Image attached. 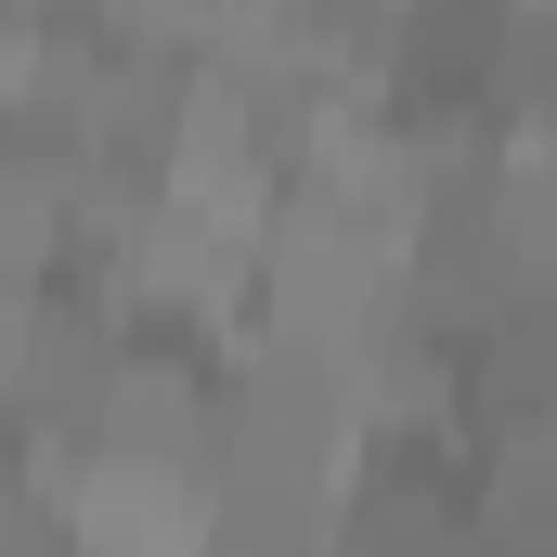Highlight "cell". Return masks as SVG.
<instances>
[{"instance_id": "obj_1", "label": "cell", "mask_w": 557, "mask_h": 557, "mask_svg": "<svg viewBox=\"0 0 557 557\" xmlns=\"http://www.w3.org/2000/svg\"><path fill=\"white\" fill-rule=\"evenodd\" d=\"M403 298L454 337H493L506 311L557 298V169L545 156H493L428 182L416 247H403Z\"/></svg>"}, {"instance_id": "obj_6", "label": "cell", "mask_w": 557, "mask_h": 557, "mask_svg": "<svg viewBox=\"0 0 557 557\" xmlns=\"http://www.w3.org/2000/svg\"><path fill=\"white\" fill-rule=\"evenodd\" d=\"M545 428H557V298H532L493 337H467V454L545 441Z\"/></svg>"}, {"instance_id": "obj_5", "label": "cell", "mask_w": 557, "mask_h": 557, "mask_svg": "<svg viewBox=\"0 0 557 557\" xmlns=\"http://www.w3.org/2000/svg\"><path fill=\"white\" fill-rule=\"evenodd\" d=\"M337 363H350L363 441H467V337L428 324L416 298H389L376 324H350Z\"/></svg>"}, {"instance_id": "obj_4", "label": "cell", "mask_w": 557, "mask_h": 557, "mask_svg": "<svg viewBox=\"0 0 557 557\" xmlns=\"http://www.w3.org/2000/svg\"><path fill=\"white\" fill-rule=\"evenodd\" d=\"M337 557H480V454L467 441H363L337 493Z\"/></svg>"}, {"instance_id": "obj_7", "label": "cell", "mask_w": 557, "mask_h": 557, "mask_svg": "<svg viewBox=\"0 0 557 557\" xmlns=\"http://www.w3.org/2000/svg\"><path fill=\"white\" fill-rule=\"evenodd\" d=\"M506 39H519V0H403L389 91H493Z\"/></svg>"}, {"instance_id": "obj_8", "label": "cell", "mask_w": 557, "mask_h": 557, "mask_svg": "<svg viewBox=\"0 0 557 557\" xmlns=\"http://www.w3.org/2000/svg\"><path fill=\"white\" fill-rule=\"evenodd\" d=\"M480 557H557V428L480 454Z\"/></svg>"}, {"instance_id": "obj_3", "label": "cell", "mask_w": 557, "mask_h": 557, "mask_svg": "<svg viewBox=\"0 0 557 557\" xmlns=\"http://www.w3.org/2000/svg\"><path fill=\"white\" fill-rule=\"evenodd\" d=\"M221 467H234V480L350 493V467H363V403H350L337 337H285V324H234V337H221Z\"/></svg>"}, {"instance_id": "obj_2", "label": "cell", "mask_w": 557, "mask_h": 557, "mask_svg": "<svg viewBox=\"0 0 557 557\" xmlns=\"http://www.w3.org/2000/svg\"><path fill=\"white\" fill-rule=\"evenodd\" d=\"M131 337H143V311L91 273V260L52 273V285H13V311H0V416H13V467H39V480L78 467V441H91L117 363H131Z\"/></svg>"}]
</instances>
